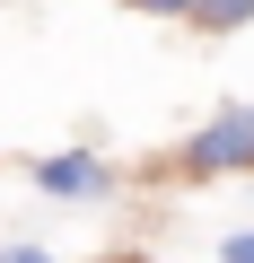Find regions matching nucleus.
<instances>
[{
	"instance_id": "1",
	"label": "nucleus",
	"mask_w": 254,
	"mask_h": 263,
	"mask_svg": "<svg viewBox=\"0 0 254 263\" xmlns=\"http://www.w3.org/2000/svg\"><path fill=\"white\" fill-rule=\"evenodd\" d=\"M193 167L219 176V167H254V114H219L202 141H193Z\"/></svg>"
},
{
	"instance_id": "2",
	"label": "nucleus",
	"mask_w": 254,
	"mask_h": 263,
	"mask_svg": "<svg viewBox=\"0 0 254 263\" xmlns=\"http://www.w3.org/2000/svg\"><path fill=\"white\" fill-rule=\"evenodd\" d=\"M35 176H44V193H105V184H114L96 158H44Z\"/></svg>"
},
{
	"instance_id": "3",
	"label": "nucleus",
	"mask_w": 254,
	"mask_h": 263,
	"mask_svg": "<svg viewBox=\"0 0 254 263\" xmlns=\"http://www.w3.org/2000/svg\"><path fill=\"white\" fill-rule=\"evenodd\" d=\"M193 18H202V27H245L254 0H193Z\"/></svg>"
},
{
	"instance_id": "4",
	"label": "nucleus",
	"mask_w": 254,
	"mask_h": 263,
	"mask_svg": "<svg viewBox=\"0 0 254 263\" xmlns=\"http://www.w3.org/2000/svg\"><path fill=\"white\" fill-rule=\"evenodd\" d=\"M228 246V263H254V237H219Z\"/></svg>"
},
{
	"instance_id": "5",
	"label": "nucleus",
	"mask_w": 254,
	"mask_h": 263,
	"mask_svg": "<svg viewBox=\"0 0 254 263\" xmlns=\"http://www.w3.org/2000/svg\"><path fill=\"white\" fill-rule=\"evenodd\" d=\"M0 263H44V254H35V246H9V254H0Z\"/></svg>"
},
{
	"instance_id": "6",
	"label": "nucleus",
	"mask_w": 254,
	"mask_h": 263,
	"mask_svg": "<svg viewBox=\"0 0 254 263\" xmlns=\"http://www.w3.org/2000/svg\"><path fill=\"white\" fill-rule=\"evenodd\" d=\"M132 9H193V0H132Z\"/></svg>"
}]
</instances>
